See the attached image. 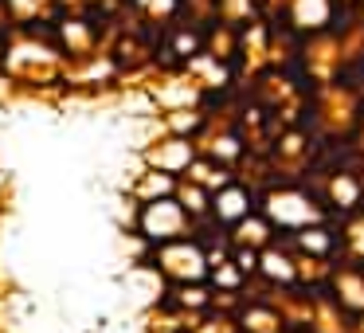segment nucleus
Listing matches in <instances>:
<instances>
[{"label":"nucleus","instance_id":"1","mask_svg":"<svg viewBox=\"0 0 364 333\" xmlns=\"http://www.w3.org/2000/svg\"><path fill=\"white\" fill-rule=\"evenodd\" d=\"M176 228H181V208H173L168 200H161L145 212V231L149 236H165V231H176Z\"/></svg>","mask_w":364,"mask_h":333}]
</instances>
